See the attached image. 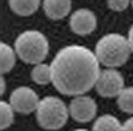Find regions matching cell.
Masks as SVG:
<instances>
[{
	"label": "cell",
	"instance_id": "obj_18",
	"mask_svg": "<svg viewBox=\"0 0 133 131\" xmlns=\"http://www.w3.org/2000/svg\"><path fill=\"white\" fill-rule=\"evenodd\" d=\"M128 41H129V45H130V49L133 53V25L130 27V29L128 32Z\"/></svg>",
	"mask_w": 133,
	"mask_h": 131
},
{
	"label": "cell",
	"instance_id": "obj_10",
	"mask_svg": "<svg viewBox=\"0 0 133 131\" xmlns=\"http://www.w3.org/2000/svg\"><path fill=\"white\" fill-rule=\"evenodd\" d=\"M9 7L19 16H31L40 7V0H8Z\"/></svg>",
	"mask_w": 133,
	"mask_h": 131
},
{
	"label": "cell",
	"instance_id": "obj_14",
	"mask_svg": "<svg viewBox=\"0 0 133 131\" xmlns=\"http://www.w3.org/2000/svg\"><path fill=\"white\" fill-rule=\"evenodd\" d=\"M14 114L15 110L9 102H0V128L5 130L14 123Z\"/></svg>",
	"mask_w": 133,
	"mask_h": 131
},
{
	"label": "cell",
	"instance_id": "obj_16",
	"mask_svg": "<svg viewBox=\"0 0 133 131\" xmlns=\"http://www.w3.org/2000/svg\"><path fill=\"white\" fill-rule=\"evenodd\" d=\"M107 2H108V7L112 11L121 12V11H125L128 8L132 0H107Z\"/></svg>",
	"mask_w": 133,
	"mask_h": 131
},
{
	"label": "cell",
	"instance_id": "obj_11",
	"mask_svg": "<svg viewBox=\"0 0 133 131\" xmlns=\"http://www.w3.org/2000/svg\"><path fill=\"white\" fill-rule=\"evenodd\" d=\"M16 52L15 48L9 47L5 42H0V72L2 74L12 70L16 62Z\"/></svg>",
	"mask_w": 133,
	"mask_h": 131
},
{
	"label": "cell",
	"instance_id": "obj_17",
	"mask_svg": "<svg viewBox=\"0 0 133 131\" xmlns=\"http://www.w3.org/2000/svg\"><path fill=\"white\" fill-rule=\"evenodd\" d=\"M123 131H133V117L127 119L123 125Z\"/></svg>",
	"mask_w": 133,
	"mask_h": 131
},
{
	"label": "cell",
	"instance_id": "obj_2",
	"mask_svg": "<svg viewBox=\"0 0 133 131\" xmlns=\"http://www.w3.org/2000/svg\"><path fill=\"white\" fill-rule=\"evenodd\" d=\"M132 53L128 37L120 33L104 35L96 44L95 54L98 62L105 68H118L128 61Z\"/></svg>",
	"mask_w": 133,
	"mask_h": 131
},
{
	"label": "cell",
	"instance_id": "obj_4",
	"mask_svg": "<svg viewBox=\"0 0 133 131\" xmlns=\"http://www.w3.org/2000/svg\"><path fill=\"white\" fill-rule=\"evenodd\" d=\"M69 117V109L57 97L48 95L40 99L36 110V121L45 130H59L65 126Z\"/></svg>",
	"mask_w": 133,
	"mask_h": 131
},
{
	"label": "cell",
	"instance_id": "obj_7",
	"mask_svg": "<svg viewBox=\"0 0 133 131\" xmlns=\"http://www.w3.org/2000/svg\"><path fill=\"white\" fill-rule=\"evenodd\" d=\"M69 115L79 123H88L95 119L97 113V105L93 98L88 95H77L69 103Z\"/></svg>",
	"mask_w": 133,
	"mask_h": 131
},
{
	"label": "cell",
	"instance_id": "obj_1",
	"mask_svg": "<svg viewBox=\"0 0 133 131\" xmlns=\"http://www.w3.org/2000/svg\"><path fill=\"white\" fill-rule=\"evenodd\" d=\"M52 83L64 95H83L96 85L100 62L95 52L83 45L61 48L51 62Z\"/></svg>",
	"mask_w": 133,
	"mask_h": 131
},
{
	"label": "cell",
	"instance_id": "obj_3",
	"mask_svg": "<svg viewBox=\"0 0 133 131\" xmlns=\"http://www.w3.org/2000/svg\"><path fill=\"white\" fill-rule=\"evenodd\" d=\"M14 48L21 61L37 65L47 58L49 53V42L44 33L31 29L16 37Z\"/></svg>",
	"mask_w": 133,
	"mask_h": 131
},
{
	"label": "cell",
	"instance_id": "obj_19",
	"mask_svg": "<svg viewBox=\"0 0 133 131\" xmlns=\"http://www.w3.org/2000/svg\"><path fill=\"white\" fill-rule=\"evenodd\" d=\"M2 89H0V94H4V91H5V82H4V78L2 77Z\"/></svg>",
	"mask_w": 133,
	"mask_h": 131
},
{
	"label": "cell",
	"instance_id": "obj_15",
	"mask_svg": "<svg viewBox=\"0 0 133 131\" xmlns=\"http://www.w3.org/2000/svg\"><path fill=\"white\" fill-rule=\"evenodd\" d=\"M118 107L127 114H133V87H125L117 97Z\"/></svg>",
	"mask_w": 133,
	"mask_h": 131
},
{
	"label": "cell",
	"instance_id": "obj_13",
	"mask_svg": "<svg viewBox=\"0 0 133 131\" xmlns=\"http://www.w3.org/2000/svg\"><path fill=\"white\" fill-rule=\"evenodd\" d=\"M31 78L37 85H47L52 82V68L47 64H37L31 70Z\"/></svg>",
	"mask_w": 133,
	"mask_h": 131
},
{
	"label": "cell",
	"instance_id": "obj_5",
	"mask_svg": "<svg viewBox=\"0 0 133 131\" xmlns=\"http://www.w3.org/2000/svg\"><path fill=\"white\" fill-rule=\"evenodd\" d=\"M95 89L98 95L104 98H117L121 91L125 89L124 77L117 69L107 68L101 70L97 82L95 85Z\"/></svg>",
	"mask_w": 133,
	"mask_h": 131
},
{
	"label": "cell",
	"instance_id": "obj_6",
	"mask_svg": "<svg viewBox=\"0 0 133 131\" xmlns=\"http://www.w3.org/2000/svg\"><path fill=\"white\" fill-rule=\"evenodd\" d=\"M9 103L14 110L20 114H31L37 110L40 98L37 93L28 86H20L11 93Z\"/></svg>",
	"mask_w": 133,
	"mask_h": 131
},
{
	"label": "cell",
	"instance_id": "obj_8",
	"mask_svg": "<svg viewBox=\"0 0 133 131\" xmlns=\"http://www.w3.org/2000/svg\"><path fill=\"white\" fill-rule=\"evenodd\" d=\"M96 25H97V19L91 9L80 8L71 15L69 27L73 33L79 36L91 35L96 29Z\"/></svg>",
	"mask_w": 133,
	"mask_h": 131
},
{
	"label": "cell",
	"instance_id": "obj_21",
	"mask_svg": "<svg viewBox=\"0 0 133 131\" xmlns=\"http://www.w3.org/2000/svg\"><path fill=\"white\" fill-rule=\"evenodd\" d=\"M130 4H132V8H133V0H132V2H130Z\"/></svg>",
	"mask_w": 133,
	"mask_h": 131
},
{
	"label": "cell",
	"instance_id": "obj_20",
	"mask_svg": "<svg viewBox=\"0 0 133 131\" xmlns=\"http://www.w3.org/2000/svg\"><path fill=\"white\" fill-rule=\"evenodd\" d=\"M73 131H89V130H87V128H76Z\"/></svg>",
	"mask_w": 133,
	"mask_h": 131
},
{
	"label": "cell",
	"instance_id": "obj_9",
	"mask_svg": "<svg viewBox=\"0 0 133 131\" xmlns=\"http://www.w3.org/2000/svg\"><path fill=\"white\" fill-rule=\"evenodd\" d=\"M72 8V0H44L43 9L49 19L60 20L69 15Z\"/></svg>",
	"mask_w": 133,
	"mask_h": 131
},
{
	"label": "cell",
	"instance_id": "obj_12",
	"mask_svg": "<svg viewBox=\"0 0 133 131\" xmlns=\"http://www.w3.org/2000/svg\"><path fill=\"white\" fill-rule=\"evenodd\" d=\"M92 131H123V125L115 115L104 114L95 121Z\"/></svg>",
	"mask_w": 133,
	"mask_h": 131
}]
</instances>
